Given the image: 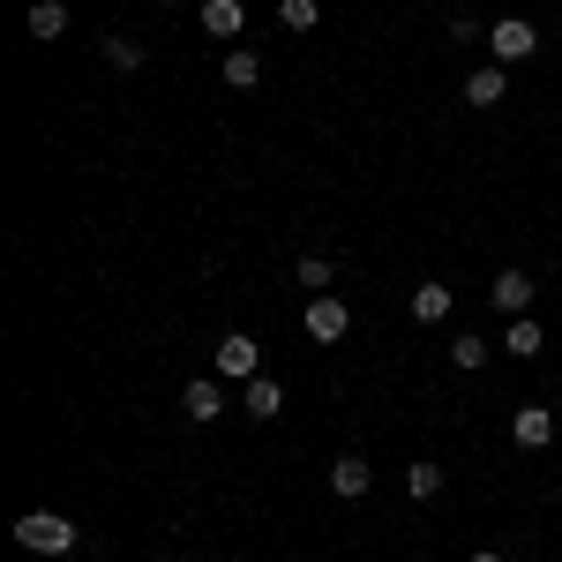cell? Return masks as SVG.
Returning a JSON list of instances; mask_svg holds the SVG:
<instances>
[{
    "label": "cell",
    "mask_w": 562,
    "mask_h": 562,
    "mask_svg": "<svg viewBox=\"0 0 562 562\" xmlns=\"http://www.w3.org/2000/svg\"><path fill=\"white\" fill-rule=\"evenodd\" d=\"M31 38L38 45L68 38V0H31Z\"/></svg>",
    "instance_id": "5bb4252c"
},
{
    "label": "cell",
    "mask_w": 562,
    "mask_h": 562,
    "mask_svg": "<svg viewBox=\"0 0 562 562\" xmlns=\"http://www.w3.org/2000/svg\"><path fill=\"white\" fill-rule=\"evenodd\" d=\"M487 338H473V330H458V338H450V368H458V375H473V368H487Z\"/></svg>",
    "instance_id": "2e32d148"
},
{
    "label": "cell",
    "mask_w": 562,
    "mask_h": 562,
    "mask_svg": "<svg viewBox=\"0 0 562 562\" xmlns=\"http://www.w3.org/2000/svg\"><path fill=\"white\" fill-rule=\"evenodd\" d=\"M293 278H301V285H307V301H315V293H330L338 262H330V256H301V270H293Z\"/></svg>",
    "instance_id": "ac0fdd59"
},
{
    "label": "cell",
    "mask_w": 562,
    "mask_h": 562,
    "mask_svg": "<svg viewBox=\"0 0 562 562\" xmlns=\"http://www.w3.org/2000/svg\"><path fill=\"white\" fill-rule=\"evenodd\" d=\"M368 458H338V465H330V495H338V503H360V495H368Z\"/></svg>",
    "instance_id": "4fadbf2b"
},
{
    "label": "cell",
    "mask_w": 562,
    "mask_h": 562,
    "mask_svg": "<svg viewBox=\"0 0 562 562\" xmlns=\"http://www.w3.org/2000/svg\"><path fill=\"white\" fill-rule=\"evenodd\" d=\"M180 413H188L195 428H203V420H217V413H225V383H217V375H195V383L180 390Z\"/></svg>",
    "instance_id": "52a82bcc"
},
{
    "label": "cell",
    "mask_w": 562,
    "mask_h": 562,
    "mask_svg": "<svg viewBox=\"0 0 562 562\" xmlns=\"http://www.w3.org/2000/svg\"><path fill=\"white\" fill-rule=\"evenodd\" d=\"M487 301L503 307V323H510V315H532V278H525V270H495Z\"/></svg>",
    "instance_id": "8992f818"
},
{
    "label": "cell",
    "mask_w": 562,
    "mask_h": 562,
    "mask_svg": "<svg viewBox=\"0 0 562 562\" xmlns=\"http://www.w3.org/2000/svg\"><path fill=\"white\" fill-rule=\"evenodd\" d=\"M217 375H225V383H256V375H262V346L233 330V338L217 346Z\"/></svg>",
    "instance_id": "277c9868"
},
{
    "label": "cell",
    "mask_w": 562,
    "mask_h": 562,
    "mask_svg": "<svg viewBox=\"0 0 562 562\" xmlns=\"http://www.w3.org/2000/svg\"><path fill=\"white\" fill-rule=\"evenodd\" d=\"M278 23L285 31H315L323 23V0H278Z\"/></svg>",
    "instance_id": "d6986e66"
},
{
    "label": "cell",
    "mask_w": 562,
    "mask_h": 562,
    "mask_svg": "<svg viewBox=\"0 0 562 562\" xmlns=\"http://www.w3.org/2000/svg\"><path fill=\"white\" fill-rule=\"evenodd\" d=\"M158 8H173V0H158Z\"/></svg>",
    "instance_id": "cb8c5ba5"
},
{
    "label": "cell",
    "mask_w": 562,
    "mask_h": 562,
    "mask_svg": "<svg viewBox=\"0 0 562 562\" xmlns=\"http://www.w3.org/2000/svg\"><path fill=\"white\" fill-rule=\"evenodd\" d=\"M105 60H113L121 76H135V68H143V45L135 38H105Z\"/></svg>",
    "instance_id": "ffe728a7"
},
{
    "label": "cell",
    "mask_w": 562,
    "mask_h": 562,
    "mask_svg": "<svg viewBox=\"0 0 562 562\" xmlns=\"http://www.w3.org/2000/svg\"><path fill=\"white\" fill-rule=\"evenodd\" d=\"M495 346L510 352V360H540V346H548V338H540V323H532V315H510Z\"/></svg>",
    "instance_id": "30bf717a"
},
{
    "label": "cell",
    "mask_w": 562,
    "mask_h": 562,
    "mask_svg": "<svg viewBox=\"0 0 562 562\" xmlns=\"http://www.w3.org/2000/svg\"><path fill=\"white\" fill-rule=\"evenodd\" d=\"M487 53H495V68H518V60L540 53V31L525 15H503V23H487Z\"/></svg>",
    "instance_id": "7a4b0ae2"
},
{
    "label": "cell",
    "mask_w": 562,
    "mask_h": 562,
    "mask_svg": "<svg viewBox=\"0 0 562 562\" xmlns=\"http://www.w3.org/2000/svg\"><path fill=\"white\" fill-rule=\"evenodd\" d=\"M173 562H180V555H173Z\"/></svg>",
    "instance_id": "d4e9b609"
},
{
    "label": "cell",
    "mask_w": 562,
    "mask_h": 562,
    "mask_svg": "<svg viewBox=\"0 0 562 562\" xmlns=\"http://www.w3.org/2000/svg\"><path fill=\"white\" fill-rule=\"evenodd\" d=\"M450 38H458V45H480V38H487V23H473V15H458V23H450Z\"/></svg>",
    "instance_id": "44dd1931"
},
{
    "label": "cell",
    "mask_w": 562,
    "mask_h": 562,
    "mask_svg": "<svg viewBox=\"0 0 562 562\" xmlns=\"http://www.w3.org/2000/svg\"><path fill=\"white\" fill-rule=\"evenodd\" d=\"M346 330H352V307L338 301V293H315V301H307V338H315V346H338Z\"/></svg>",
    "instance_id": "3957f363"
},
{
    "label": "cell",
    "mask_w": 562,
    "mask_h": 562,
    "mask_svg": "<svg viewBox=\"0 0 562 562\" xmlns=\"http://www.w3.org/2000/svg\"><path fill=\"white\" fill-rule=\"evenodd\" d=\"M465 562H503V555H495V548H480V555H465Z\"/></svg>",
    "instance_id": "7402d4cb"
},
{
    "label": "cell",
    "mask_w": 562,
    "mask_h": 562,
    "mask_svg": "<svg viewBox=\"0 0 562 562\" xmlns=\"http://www.w3.org/2000/svg\"><path fill=\"white\" fill-rule=\"evenodd\" d=\"M203 31L233 45L240 31H248V0H203Z\"/></svg>",
    "instance_id": "9c48e42d"
},
{
    "label": "cell",
    "mask_w": 562,
    "mask_h": 562,
    "mask_svg": "<svg viewBox=\"0 0 562 562\" xmlns=\"http://www.w3.org/2000/svg\"><path fill=\"white\" fill-rule=\"evenodd\" d=\"M15 548H31V555H68V548H76V525L60 518V510H31V518H15Z\"/></svg>",
    "instance_id": "6da1fadb"
},
{
    "label": "cell",
    "mask_w": 562,
    "mask_h": 562,
    "mask_svg": "<svg viewBox=\"0 0 562 562\" xmlns=\"http://www.w3.org/2000/svg\"><path fill=\"white\" fill-rule=\"evenodd\" d=\"M555 503H562V480H555Z\"/></svg>",
    "instance_id": "603a6c76"
},
{
    "label": "cell",
    "mask_w": 562,
    "mask_h": 562,
    "mask_svg": "<svg viewBox=\"0 0 562 562\" xmlns=\"http://www.w3.org/2000/svg\"><path fill=\"white\" fill-rule=\"evenodd\" d=\"M450 307H458V293L450 285H413V323H450Z\"/></svg>",
    "instance_id": "7c38bea8"
},
{
    "label": "cell",
    "mask_w": 562,
    "mask_h": 562,
    "mask_svg": "<svg viewBox=\"0 0 562 562\" xmlns=\"http://www.w3.org/2000/svg\"><path fill=\"white\" fill-rule=\"evenodd\" d=\"M405 495H413V503H435V495H442V465H428V458L405 465Z\"/></svg>",
    "instance_id": "e0dca14e"
},
{
    "label": "cell",
    "mask_w": 562,
    "mask_h": 562,
    "mask_svg": "<svg viewBox=\"0 0 562 562\" xmlns=\"http://www.w3.org/2000/svg\"><path fill=\"white\" fill-rule=\"evenodd\" d=\"M503 90H510V68H495V60H487V68L465 76V105H503Z\"/></svg>",
    "instance_id": "8fae6325"
},
{
    "label": "cell",
    "mask_w": 562,
    "mask_h": 562,
    "mask_svg": "<svg viewBox=\"0 0 562 562\" xmlns=\"http://www.w3.org/2000/svg\"><path fill=\"white\" fill-rule=\"evenodd\" d=\"M240 413H248V420H278V413H285V390H278V375L240 383Z\"/></svg>",
    "instance_id": "ba28073f"
},
{
    "label": "cell",
    "mask_w": 562,
    "mask_h": 562,
    "mask_svg": "<svg viewBox=\"0 0 562 562\" xmlns=\"http://www.w3.org/2000/svg\"><path fill=\"white\" fill-rule=\"evenodd\" d=\"M225 83H233V90H256L262 83V60L248 53V45H225Z\"/></svg>",
    "instance_id": "9a60e30c"
},
{
    "label": "cell",
    "mask_w": 562,
    "mask_h": 562,
    "mask_svg": "<svg viewBox=\"0 0 562 562\" xmlns=\"http://www.w3.org/2000/svg\"><path fill=\"white\" fill-rule=\"evenodd\" d=\"M510 442H518V450H548V442H555V413H548V405H518V413H510Z\"/></svg>",
    "instance_id": "5b68a950"
}]
</instances>
